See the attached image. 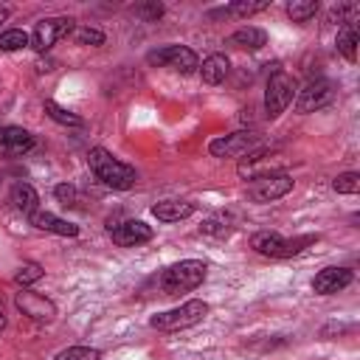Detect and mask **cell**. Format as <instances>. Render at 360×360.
I'll return each mask as SVG.
<instances>
[{"instance_id": "obj_1", "label": "cell", "mask_w": 360, "mask_h": 360, "mask_svg": "<svg viewBox=\"0 0 360 360\" xmlns=\"http://www.w3.org/2000/svg\"><path fill=\"white\" fill-rule=\"evenodd\" d=\"M87 163H90V172L96 174V180H101L104 186H110L115 191H127L138 180V174H135V169L129 163L118 160L112 152H107L101 146L87 152Z\"/></svg>"}, {"instance_id": "obj_2", "label": "cell", "mask_w": 360, "mask_h": 360, "mask_svg": "<svg viewBox=\"0 0 360 360\" xmlns=\"http://www.w3.org/2000/svg\"><path fill=\"white\" fill-rule=\"evenodd\" d=\"M205 270H208L205 262H200V259H183V262H177V264H172V267L163 270L160 287H163L166 295L188 292V290H194V287L202 284Z\"/></svg>"}, {"instance_id": "obj_3", "label": "cell", "mask_w": 360, "mask_h": 360, "mask_svg": "<svg viewBox=\"0 0 360 360\" xmlns=\"http://www.w3.org/2000/svg\"><path fill=\"white\" fill-rule=\"evenodd\" d=\"M208 315V304L205 301H186L174 309H166V312H158L149 318V326L155 329H163V332H177V329H188L194 323H200L202 318Z\"/></svg>"}, {"instance_id": "obj_4", "label": "cell", "mask_w": 360, "mask_h": 360, "mask_svg": "<svg viewBox=\"0 0 360 360\" xmlns=\"http://www.w3.org/2000/svg\"><path fill=\"white\" fill-rule=\"evenodd\" d=\"M315 236H295V239H284L278 233H270V231H259L253 233L250 239V248L262 256H270V259H287V256H295L301 253L307 245H312Z\"/></svg>"}, {"instance_id": "obj_5", "label": "cell", "mask_w": 360, "mask_h": 360, "mask_svg": "<svg viewBox=\"0 0 360 360\" xmlns=\"http://www.w3.org/2000/svg\"><path fill=\"white\" fill-rule=\"evenodd\" d=\"M292 96H295V79L290 73H284V70H276L267 79V90H264V112H267V118H278L292 104Z\"/></svg>"}, {"instance_id": "obj_6", "label": "cell", "mask_w": 360, "mask_h": 360, "mask_svg": "<svg viewBox=\"0 0 360 360\" xmlns=\"http://www.w3.org/2000/svg\"><path fill=\"white\" fill-rule=\"evenodd\" d=\"M146 62L149 65H158V68H172L177 73H191L200 68L197 62V53L186 45H163V48H155L146 53Z\"/></svg>"}, {"instance_id": "obj_7", "label": "cell", "mask_w": 360, "mask_h": 360, "mask_svg": "<svg viewBox=\"0 0 360 360\" xmlns=\"http://www.w3.org/2000/svg\"><path fill=\"white\" fill-rule=\"evenodd\" d=\"M73 31V20L70 17H45L34 25V31L28 34L31 37V48L37 53H45L51 51L62 37H68Z\"/></svg>"}, {"instance_id": "obj_8", "label": "cell", "mask_w": 360, "mask_h": 360, "mask_svg": "<svg viewBox=\"0 0 360 360\" xmlns=\"http://www.w3.org/2000/svg\"><path fill=\"white\" fill-rule=\"evenodd\" d=\"M290 191H292V177L284 174V172L256 174V177H250V186H248V197L253 202H273V200H278Z\"/></svg>"}, {"instance_id": "obj_9", "label": "cell", "mask_w": 360, "mask_h": 360, "mask_svg": "<svg viewBox=\"0 0 360 360\" xmlns=\"http://www.w3.org/2000/svg\"><path fill=\"white\" fill-rule=\"evenodd\" d=\"M259 143H262L259 132H253V129H239V132L214 138V141L208 143V152H211L214 158H242V155H248L250 149H256Z\"/></svg>"}, {"instance_id": "obj_10", "label": "cell", "mask_w": 360, "mask_h": 360, "mask_svg": "<svg viewBox=\"0 0 360 360\" xmlns=\"http://www.w3.org/2000/svg\"><path fill=\"white\" fill-rule=\"evenodd\" d=\"M332 98H335L332 82L315 79V82H309L304 90H298V96H295V112H301V115H304V112H315V110L326 107Z\"/></svg>"}, {"instance_id": "obj_11", "label": "cell", "mask_w": 360, "mask_h": 360, "mask_svg": "<svg viewBox=\"0 0 360 360\" xmlns=\"http://www.w3.org/2000/svg\"><path fill=\"white\" fill-rule=\"evenodd\" d=\"M14 304H17V309H20L25 318L39 321V323H51V321L56 318V307H53V301H48V298L39 295V292L20 290V292L14 295Z\"/></svg>"}, {"instance_id": "obj_12", "label": "cell", "mask_w": 360, "mask_h": 360, "mask_svg": "<svg viewBox=\"0 0 360 360\" xmlns=\"http://www.w3.org/2000/svg\"><path fill=\"white\" fill-rule=\"evenodd\" d=\"M34 149V135L22 127H0V158H22Z\"/></svg>"}, {"instance_id": "obj_13", "label": "cell", "mask_w": 360, "mask_h": 360, "mask_svg": "<svg viewBox=\"0 0 360 360\" xmlns=\"http://www.w3.org/2000/svg\"><path fill=\"white\" fill-rule=\"evenodd\" d=\"M110 233H112V242L121 245V248H135V245L149 242V239L155 236L152 228H149L146 222H141V219H127V222L110 228Z\"/></svg>"}, {"instance_id": "obj_14", "label": "cell", "mask_w": 360, "mask_h": 360, "mask_svg": "<svg viewBox=\"0 0 360 360\" xmlns=\"http://www.w3.org/2000/svg\"><path fill=\"white\" fill-rule=\"evenodd\" d=\"M352 270L349 267H323L315 278H312V290L318 295H332V292H340L343 287L352 284Z\"/></svg>"}, {"instance_id": "obj_15", "label": "cell", "mask_w": 360, "mask_h": 360, "mask_svg": "<svg viewBox=\"0 0 360 360\" xmlns=\"http://www.w3.org/2000/svg\"><path fill=\"white\" fill-rule=\"evenodd\" d=\"M28 222L34 228L48 231V233H56V236H76L79 233V225H73V222H68V219H62V217H56L51 211H42V208H37L34 214H28Z\"/></svg>"}, {"instance_id": "obj_16", "label": "cell", "mask_w": 360, "mask_h": 360, "mask_svg": "<svg viewBox=\"0 0 360 360\" xmlns=\"http://www.w3.org/2000/svg\"><path fill=\"white\" fill-rule=\"evenodd\" d=\"M152 214L160 219V222H180L186 217L194 214V205L186 202V200H160L152 205Z\"/></svg>"}, {"instance_id": "obj_17", "label": "cell", "mask_w": 360, "mask_h": 360, "mask_svg": "<svg viewBox=\"0 0 360 360\" xmlns=\"http://www.w3.org/2000/svg\"><path fill=\"white\" fill-rule=\"evenodd\" d=\"M228 70H231L228 56H225V53H211V56H205L202 65H200V79H202L205 84H219V82H225Z\"/></svg>"}, {"instance_id": "obj_18", "label": "cell", "mask_w": 360, "mask_h": 360, "mask_svg": "<svg viewBox=\"0 0 360 360\" xmlns=\"http://www.w3.org/2000/svg\"><path fill=\"white\" fill-rule=\"evenodd\" d=\"M228 45H236V48H245V51H259V48L267 45V34L256 25H245V28H239L228 37Z\"/></svg>"}, {"instance_id": "obj_19", "label": "cell", "mask_w": 360, "mask_h": 360, "mask_svg": "<svg viewBox=\"0 0 360 360\" xmlns=\"http://www.w3.org/2000/svg\"><path fill=\"white\" fill-rule=\"evenodd\" d=\"M11 202L28 217V214H34V211L39 208V194H37L28 183H17V186L11 188Z\"/></svg>"}, {"instance_id": "obj_20", "label": "cell", "mask_w": 360, "mask_h": 360, "mask_svg": "<svg viewBox=\"0 0 360 360\" xmlns=\"http://www.w3.org/2000/svg\"><path fill=\"white\" fill-rule=\"evenodd\" d=\"M45 112H48V118H53V121L62 124V127H84V118H82V115H76V112L59 107V104L51 101V98H45Z\"/></svg>"}, {"instance_id": "obj_21", "label": "cell", "mask_w": 360, "mask_h": 360, "mask_svg": "<svg viewBox=\"0 0 360 360\" xmlns=\"http://www.w3.org/2000/svg\"><path fill=\"white\" fill-rule=\"evenodd\" d=\"M338 51L354 62L357 59V25H340V34H338Z\"/></svg>"}, {"instance_id": "obj_22", "label": "cell", "mask_w": 360, "mask_h": 360, "mask_svg": "<svg viewBox=\"0 0 360 360\" xmlns=\"http://www.w3.org/2000/svg\"><path fill=\"white\" fill-rule=\"evenodd\" d=\"M315 14H318V3L315 0H292V3H287V17L292 22H307Z\"/></svg>"}, {"instance_id": "obj_23", "label": "cell", "mask_w": 360, "mask_h": 360, "mask_svg": "<svg viewBox=\"0 0 360 360\" xmlns=\"http://www.w3.org/2000/svg\"><path fill=\"white\" fill-rule=\"evenodd\" d=\"M267 6H270V0H256V3H250V0H236V3L225 6V8H222V14H233V17H250V14L264 11Z\"/></svg>"}, {"instance_id": "obj_24", "label": "cell", "mask_w": 360, "mask_h": 360, "mask_svg": "<svg viewBox=\"0 0 360 360\" xmlns=\"http://www.w3.org/2000/svg\"><path fill=\"white\" fill-rule=\"evenodd\" d=\"M42 276H45V270H42V267H39L37 262H22V264L17 267V273H14V281H17V284H20L22 290H25L28 284L39 281Z\"/></svg>"}, {"instance_id": "obj_25", "label": "cell", "mask_w": 360, "mask_h": 360, "mask_svg": "<svg viewBox=\"0 0 360 360\" xmlns=\"http://www.w3.org/2000/svg\"><path fill=\"white\" fill-rule=\"evenodd\" d=\"M25 45H31V37L20 28H8L0 34V51H20Z\"/></svg>"}, {"instance_id": "obj_26", "label": "cell", "mask_w": 360, "mask_h": 360, "mask_svg": "<svg viewBox=\"0 0 360 360\" xmlns=\"http://www.w3.org/2000/svg\"><path fill=\"white\" fill-rule=\"evenodd\" d=\"M332 186H335L338 194H357L360 191V174L357 172H343V174L335 177Z\"/></svg>"}, {"instance_id": "obj_27", "label": "cell", "mask_w": 360, "mask_h": 360, "mask_svg": "<svg viewBox=\"0 0 360 360\" xmlns=\"http://www.w3.org/2000/svg\"><path fill=\"white\" fill-rule=\"evenodd\" d=\"M101 352L98 349H90V346H70L65 352H59L53 360H98Z\"/></svg>"}, {"instance_id": "obj_28", "label": "cell", "mask_w": 360, "mask_h": 360, "mask_svg": "<svg viewBox=\"0 0 360 360\" xmlns=\"http://www.w3.org/2000/svg\"><path fill=\"white\" fill-rule=\"evenodd\" d=\"M76 42L79 45H104V34L98 31V28H90V25H82V28H76Z\"/></svg>"}, {"instance_id": "obj_29", "label": "cell", "mask_w": 360, "mask_h": 360, "mask_svg": "<svg viewBox=\"0 0 360 360\" xmlns=\"http://www.w3.org/2000/svg\"><path fill=\"white\" fill-rule=\"evenodd\" d=\"M53 194H56V200H59L62 205H76V188H73L70 183H59V186L53 188Z\"/></svg>"}, {"instance_id": "obj_30", "label": "cell", "mask_w": 360, "mask_h": 360, "mask_svg": "<svg viewBox=\"0 0 360 360\" xmlns=\"http://www.w3.org/2000/svg\"><path fill=\"white\" fill-rule=\"evenodd\" d=\"M141 14H146L149 20H155V17H160V14H163V6H160V3H152V6H143V8H141Z\"/></svg>"}, {"instance_id": "obj_31", "label": "cell", "mask_w": 360, "mask_h": 360, "mask_svg": "<svg viewBox=\"0 0 360 360\" xmlns=\"http://www.w3.org/2000/svg\"><path fill=\"white\" fill-rule=\"evenodd\" d=\"M8 20V6H0V22H6Z\"/></svg>"}, {"instance_id": "obj_32", "label": "cell", "mask_w": 360, "mask_h": 360, "mask_svg": "<svg viewBox=\"0 0 360 360\" xmlns=\"http://www.w3.org/2000/svg\"><path fill=\"white\" fill-rule=\"evenodd\" d=\"M6 326V315H3V304H0V329Z\"/></svg>"}]
</instances>
